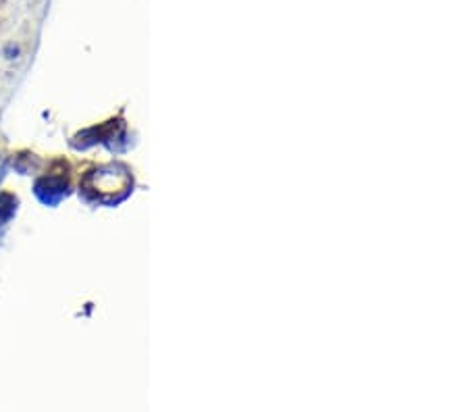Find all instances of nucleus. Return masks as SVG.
I'll list each match as a JSON object with an SVG mask.
<instances>
[{
  "label": "nucleus",
  "instance_id": "4",
  "mask_svg": "<svg viewBox=\"0 0 468 412\" xmlns=\"http://www.w3.org/2000/svg\"><path fill=\"white\" fill-rule=\"evenodd\" d=\"M4 171H6V158L0 154V181H2V177H4Z\"/></svg>",
  "mask_w": 468,
  "mask_h": 412
},
{
  "label": "nucleus",
  "instance_id": "1",
  "mask_svg": "<svg viewBox=\"0 0 468 412\" xmlns=\"http://www.w3.org/2000/svg\"><path fill=\"white\" fill-rule=\"evenodd\" d=\"M131 175L121 165H104L90 171L83 179V192L104 204H115L131 192Z\"/></svg>",
  "mask_w": 468,
  "mask_h": 412
},
{
  "label": "nucleus",
  "instance_id": "2",
  "mask_svg": "<svg viewBox=\"0 0 468 412\" xmlns=\"http://www.w3.org/2000/svg\"><path fill=\"white\" fill-rule=\"evenodd\" d=\"M67 190H69V181H67L65 175H46V177L37 179L35 186H33L35 196L46 206L58 204L67 196Z\"/></svg>",
  "mask_w": 468,
  "mask_h": 412
},
{
  "label": "nucleus",
  "instance_id": "3",
  "mask_svg": "<svg viewBox=\"0 0 468 412\" xmlns=\"http://www.w3.org/2000/svg\"><path fill=\"white\" fill-rule=\"evenodd\" d=\"M15 213H17V198L8 192H2L0 194V225L8 223Z\"/></svg>",
  "mask_w": 468,
  "mask_h": 412
}]
</instances>
